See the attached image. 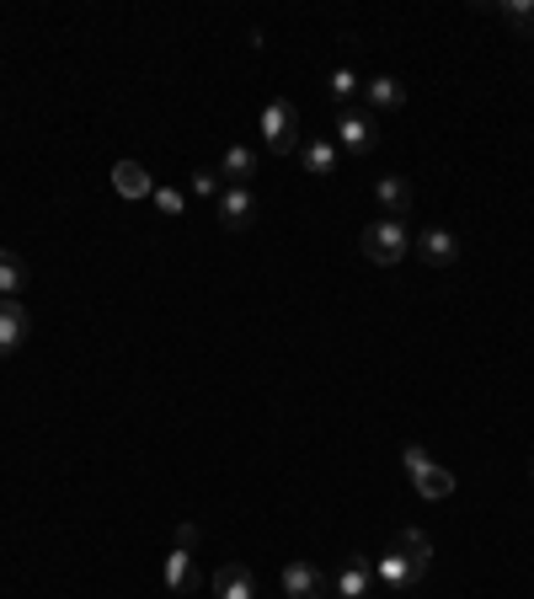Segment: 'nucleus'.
I'll return each mask as SVG.
<instances>
[{
	"label": "nucleus",
	"mask_w": 534,
	"mask_h": 599,
	"mask_svg": "<svg viewBox=\"0 0 534 599\" xmlns=\"http://www.w3.org/2000/svg\"><path fill=\"white\" fill-rule=\"evenodd\" d=\"M428 568H433V540L422 530H396V540L386 546V557H374V578L386 583L390 595H417L428 583Z\"/></svg>",
	"instance_id": "1"
},
{
	"label": "nucleus",
	"mask_w": 534,
	"mask_h": 599,
	"mask_svg": "<svg viewBox=\"0 0 534 599\" xmlns=\"http://www.w3.org/2000/svg\"><path fill=\"white\" fill-rule=\"evenodd\" d=\"M407 252H412V231H407V220H374V225L363 231V257H369L374 268H396Z\"/></svg>",
	"instance_id": "2"
},
{
	"label": "nucleus",
	"mask_w": 534,
	"mask_h": 599,
	"mask_svg": "<svg viewBox=\"0 0 534 599\" xmlns=\"http://www.w3.org/2000/svg\"><path fill=\"white\" fill-rule=\"evenodd\" d=\"M263 145L267 155H289V150H299V108L289 102V97H267L263 108Z\"/></svg>",
	"instance_id": "3"
},
{
	"label": "nucleus",
	"mask_w": 534,
	"mask_h": 599,
	"mask_svg": "<svg viewBox=\"0 0 534 599\" xmlns=\"http://www.w3.org/2000/svg\"><path fill=\"white\" fill-rule=\"evenodd\" d=\"M401 466H407V477H412V487L428 498V504H439V498H449L454 493V471H444L433 455L422 445H407L401 449Z\"/></svg>",
	"instance_id": "4"
},
{
	"label": "nucleus",
	"mask_w": 534,
	"mask_h": 599,
	"mask_svg": "<svg viewBox=\"0 0 534 599\" xmlns=\"http://www.w3.org/2000/svg\"><path fill=\"white\" fill-rule=\"evenodd\" d=\"M374 145H380V119H374L369 108H342V113H337V150L369 155Z\"/></svg>",
	"instance_id": "5"
},
{
	"label": "nucleus",
	"mask_w": 534,
	"mask_h": 599,
	"mask_svg": "<svg viewBox=\"0 0 534 599\" xmlns=\"http://www.w3.org/2000/svg\"><path fill=\"white\" fill-rule=\"evenodd\" d=\"M412 246H417V257L433 263V268H454V263H460V236H454L449 225H428V231H417Z\"/></svg>",
	"instance_id": "6"
},
{
	"label": "nucleus",
	"mask_w": 534,
	"mask_h": 599,
	"mask_svg": "<svg viewBox=\"0 0 534 599\" xmlns=\"http://www.w3.org/2000/svg\"><path fill=\"white\" fill-rule=\"evenodd\" d=\"M214 214H219L225 231H246V225L257 220V187H219Z\"/></svg>",
	"instance_id": "7"
},
{
	"label": "nucleus",
	"mask_w": 534,
	"mask_h": 599,
	"mask_svg": "<svg viewBox=\"0 0 534 599\" xmlns=\"http://www.w3.org/2000/svg\"><path fill=\"white\" fill-rule=\"evenodd\" d=\"M278 583H284V595L289 599H327V572L316 568V562H305V557L284 562Z\"/></svg>",
	"instance_id": "8"
},
{
	"label": "nucleus",
	"mask_w": 534,
	"mask_h": 599,
	"mask_svg": "<svg viewBox=\"0 0 534 599\" xmlns=\"http://www.w3.org/2000/svg\"><path fill=\"white\" fill-rule=\"evenodd\" d=\"M214 172H219L225 187H251L257 172H263V155H257L251 145H225V161H219Z\"/></svg>",
	"instance_id": "9"
},
{
	"label": "nucleus",
	"mask_w": 534,
	"mask_h": 599,
	"mask_svg": "<svg viewBox=\"0 0 534 599\" xmlns=\"http://www.w3.org/2000/svg\"><path fill=\"white\" fill-rule=\"evenodd\" d=\"M369 589H374V562L369 557H348L331 578V599H369Z\"/></svg>",
	"instance_id": "10"
},
{
	"label": "nucleus",
	"mask_w": 534,
	"mask_h": 599,
	"mask_svg": "<svg viewBox=\"0 0 534 599\" xmlns=\"http://www.w3.org/2000/svg\"><path fill=\"white\" fill-rule=\"evenodd\" d=\"M28 332H32L28 305H22V300H0V359L17 354V348L28 343Z\"/></svg>",
	"instance_id": "11"
},
{
	"label": "nucleus",
	"mask_w": 534,
	"mask_h": 599,
	"mask_svg": "<svg viewBox=\"0 0 534 599\" xmlns=\"http://www.w3.org/2000/svg\"><path fill=\"white\" fill-rule=\"evenodd\" d=\"M374 204H380V220H407L412 214V182L386 172V177L374 182Z\"/></svg>",
	"instance_id": "12"
},
{
	"label": "nucleus",
	"mask_w": 534,
	"mask_h": 599,
	"mask_svg": "<svg viewBox=\"0 0 534 599\" xmlns=\"http://www.w3.org/2000/svg\"><path fill=\"white\" fill-rule=\"evenodd\" d=\"M161 583H166L172 595H182V599L193 595V589L204 583V572H198V562H193V551H172L166 568H161Z\"/></svg>",
	"instance_id": "13"
},
{
	"label": "nucleus",
	"mask_w": 534,
	"mask_h": 599,
	"mask_svg": "<svg viewBox=\"0 0 534 599\" xmlns=\"http://www.w3.org/2000/svg\"><path fill=\"white\" fill-rule=\"evenodd\" d=\"M214 595L219 599H257V572L246 568V562H225V568L214 572Z\"/></svg>",
	"instance_id": "14"
},
{
	"label": "nucleus",
	"mask_w": 534,
	"mask_h": 599,
	"mask_svg": "<svg viewBox=\"0 0 534 599\" xmlns=\"http://www.w3.org/2000/svg\"><path fill=\"white\" fill-rule=\"evenodd\" d=\"M337 140H321V134H310V140H299V161H305V172H316V177H331L337 172Z\"/></svg>",
	"instance_id": "15"
},
{
	"label": "nucleus",
	"mask_w": 534,
	"mask_h": 599,
	"mask_svg": "<svg viewBox=\"0 0 534 599\" xmlns=\"http://www.w3.org/2000/svg\"><path fill=\"white\" fill-rule=\"evenodd\" d=\"M113 187H119L123 199H155V177H150L140 161H119L113 166Z\"/></svg>",
	"instance_id": "16"
},
{
	"label": "nucleus",
	"mask_w": 534,
	"mask_h": 599,
	"mask_svg": "<svg viewBox=\"0 0 534 599\" xmlns=\"http://www.w3.org/2000/svg\"><path fill=\"white\" fill-rule=\"evenodd\" d=\"M363 102H369V113H396L407 102V87L390 75H374V81H363Z\"/></svg>",
	"instance_id": "17"
},
{
	"label": "nucleus",
	"mask_w": 534,
	"mask_h": 599,
	"mask_svg": "<svg viewBox=\"0 0 534 599\" xmlns=\"http://www.w3.org/2000/svg\"><path fill=\"white\" fill-rule=\"evenodd\" d=\"M22 290H28V263L11 246H0V300H22Z\"/></svg>",
	"instance_id": "18"
},
{
	"label": "nucleus",
	"mask_w": 534,
	"mask_h": 599,
	"mask_svg": "<svg viewBox=\"0 0 534 599\" xmlns=\"http://www.w3.org/2000/svg\"><path fill=\"white\" fill-rule=\"evenodd\" d=\"M327 91H331V102H337V113H342V108H358V97H363V81H358L353 70L342 64V70H331Z\"/></svg>",
	"instance_id": "19"
},
{
	"label": "nucleus",
	"mask_w": 534,
	"mask_h": 599,
	"mask_svg": "<svg viewBox=\"0 0 534 599\" xmlns=\"http://www.w3.org/2000/svg\"><path fill=\"white\" fill-rule=\"evenodd\" d=\"M497 17H503L518 38H534V0H503V6H497Z\"/></svg>",
	"instance_id": "20"
},
{
	"label": "nucleus",
	"mask_w": 534,
	"mask_h": 599,
	"mask_svg": "<svg viewBox=\"0 0 534 599\" xmlns=\"http://www.w3.org/2000/svg\"><path fill=\"white\" fill-rule=\"evenodd\" d=\"M219 187H225V182H219L214 166H198V172H193V199H208V204H214V199H219Z\"/></svg>",
	"instance_id": "21"
},
{
	"label": "nucleus",
	"mask_w": 534,
	"mask_h": 599,
	"mask_svg": "<svg viewBox=\"0 0 534 599\" xmlns=\"http://www.w3.org/2000/svg\"><path fill=\"white\" fill-rule=\"evenodd\" d=\"M155 210H161V214H187L182 187H161V182H155Z\"/></svg>",
	"instance_id": "22"
},
{
	"label": "nucleus",
	"mask_w": 534,
	"mask_h": 599,
	"mask_svg": "<svg viewBox=\"0 0 534 599\" xmlns=\"http://www.w3.org/2000/svg\"><path fill=\"white\" fill-rule=\"evenodd\" d=\"M198 546V525H177V551H193Z\"/></svg>",
	"instance_id": "23"
},
{
	"label": "nucleus",
	"mask_w": 534,
	"mask_h": 599,
	"mask_svg": "<svg viewBox=\"0 0 534 599\" xmlns=\"http://www.w3.org/2000/svg\"><path fill=\"white\" fill-rule=\"evenodd\" d=\"M530 477H534V466H530Z\"/></svg>",
	"instance_id": "24"
},
{
	"label": "nucleus",
	"mask_w": 534,
	"mask_h": 599,
	"mask_svg": "<svg viewBox=\"0 0 534 599\" xmlns=\"http://www.w3.org/2000/svg\"><path fill=\"white\" fill-rule=\"evenodd\" d=\"M369 599H374V595H369Z\"/></svg>",
	"instance_id": "25"
}]
</instances>
